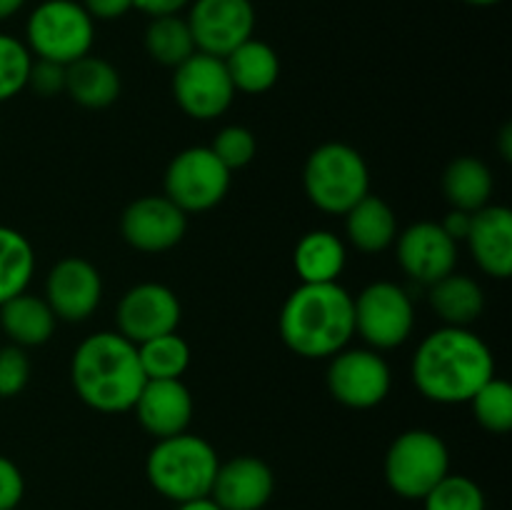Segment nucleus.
Instances as JSON below:
<instances>
[{"instance_id":"nucleus-1","label":"nucleus","mask_w":512,"mask_h":510,"mask_svg":"<svg viewBox=\"0 0 512 510\" xmlns=\"http://www.w3.org/2000/svg\"><path fill=\"white\" fill-rule=\"evenodd\" d=\"M410 373L423 398L440 405H460L470 403L495 378V358L488 343L470 328L443 325L418 345Z\"/></svg>"},{"instance_id":"nucleus-2","label":"nucleus","mask_w":512,"mask_h":510,"mask_svg":"<svg viewBox=\"0 0 512 510\" xmlns=\"http://www.w3.org/2000/svg\"><path fill=\"white\" fill-rule=\"evenodd\" d=\"M278 328L300 358H333L355 335L353 295L340 283H300L285 298Z\"/></svg>"},{"instance_id":"nucleus-3","label":"nucleus","mask_w":512,"mask_h":510,"mask_svg":"<svg viewBox=\"0 0 512 510\" xmlns=\"http://www.w3.org/2000/svg\"><path fill=\"white\" fill-rule=\"evenodd\" d=\"M145 380L138 345L113 330H100L85 338L70 360L75 393L98 413L133 410Z\"/></svg>"},{"instance_id":"nucleus-4","label":"nucleus","mask_w":512,"mask_h":510,"mask_svg":"<svg viewBox=\"0 0 512 510\" xmlns=\"http://www.w3.org/2000/svg\"><path fill=\"white\" fill-rule=\"evenodd\" d=\"M220 458L213 445L193 433L155 440L145 460V475L155 493L175 505L210 495Z\"/></svg>"},{"instance_id":"nucleus-5","label":"nucleus","mask_w":512,"mask_h":510,"mask_svg":"<svg viewBox=\"0 0 512 510\" xmlns=\"http://www.w3.org/2000/svg\"><path fill=\"white\" fill-rule=\"evenodd\" d=\"M303 188L318 210L345 215L370 193L368 163L353 145L325 143L305 160Z\"/></svg>"},{"instance_id":"nucleus-6","label":"nucleus","mask_w":512,"mask_h":510,"mask_svg":"<svg viewBox=\"0 0 512 510\" xmlns=\"http://www.w3.org/2000/svg\"><path fill=\"white\" fill-rule=\"evenodd\" d=\"M93 43L95 20L78 0H43L25 25V45L38 60L70 65L90 55Z\"/></svg>"},{"instance_id":"nucleus-7","label":"nucleus","mask_w":512,"mask_h":510,"mask_svg":"<svg viewBox=\"0 0 512 510\" xmlns=\"http://www.w3.org/2000/svg\"><path fill=\"white\" fill-rule=\"evenodd\" d=\"M383 473L395 495L405 500H423L450 473L448 445L433 430H405L390 443Z\"/></svg>"},{"instance_id":"nucleus-8","label":"nucleus","mask_w":512,"mask_h":510,"mask_svg":"<svg viewBox=\"0 0 512 510\" xmlns=\"http://www.w3.org/2000/svg\"><path fill=\"white\" fill-rule=\"evenodd\" d=\"M230 170L203 145L185 148L165 168L163 195L185 215L205 213L223 203L230 190Z\"/></svg>"},{"instance_id":"nucleus-9","label":"nucleus","mask_w":512,"mask_h":510,"mask_svg":"<svg viewBox=\"0 0 512 510\" xmlns=\"http://www.w3.org/2000/svg\"><path fill=\"white\" fill-rule=\"evenodd\" d=\"M355 335L373 350L400 348L415 328V308L408 290L380 280L353 298Z\"/></svg>"},{"instance_id":"nucleus-10","label":"nucleus","mask_w":512,"mask_h":510,"mask_svg":"<svg viewBox=\"0 0 512 510\" xmlns=\"http://www.w3.org/2000/svg\"><path fill=\"white\" fill-rule=\"evenodd\" d=\"M173 70V98L188 118L215 120L233 105L235 88L223 58L195 50Z\"/></svg>"},{"instance_id":"nucleus-11","label":"nucleus","mask_w":512,"mask_h":510,"mask_svg":"<svg viewBox=\"0 0 512 510\" xmlns=\"http://www.w3.org/2000/svg\"><path fill=\"white\" fill-rule=\"evenodd\" d=\"M328 390L340 405L368 410L383 403L393 385V373L373 348H343L328 365Z\"/></svg>"},{"instance_id":"nucleus-12","label":"nucleus","mask_w":512,"mask_h":510,"mask_svg":"<svg viewBox=\"0 0 512 510\" xmlns=\"http://www.w3.org/2000/svg\"><path fill=\"white\" fill-rule=\"evenodd\" d=\"M190 33L200 53L225 58L253 38V0H193L188 13Z\"/></svg>"},{"instance_id":"nucleus-13","label":"nucleus","mask_w":512,"mask_h":510,"mask_svg":"<svg viewBox=\"0 0 512 510\" xmlns=\"http://www.w3.org/2000/svg\"><path fill=\"white\" fill-rule=\"evenodd\" d=\"M180 300L168 285L140 283L125 290L118 303V333L130 343L140 345L158 335L175 333L180 325Z\"/></svg>"},{"instance_id":"nucleus-14","label":"nucleus","mask_w":512,"mask_h":510,"mask_svg":"<svg viewBox=\"0 0 512 510\" xmlns=\"http://www.w3.org/2000/svg\"><path fill=\"white\" fill-rule=\"evenodd\" d=\"M188 215L165 195H143L123 210L120 233L140 253H165L185 238Z\"/></svg>"},{"instance_id":"nucleus-15","label":"nucleus","mask_w":512,"mask_h":510,"mask_svg":"<svg viewBox=\"0 0 512 510\" xmlns=\"http://www.w3.org/2000/svg\"><path fill=\"white\" fill-rule=\"evenodd\" d=\"M43 298L58 320L83 323L103 300V278L90 260L70 255L53 265L45 278Z\"/></svg>"},{"instance_id":"nucleus-16","label":"nucleus","mask_w":512,"mask_h":510,"mask_svg":"<svg viewBox=\"0 0 512 510\" xmlns=\"http://www.w3.org/2000/svg\"><path fill=\"white\" fill-rule=\"evenodd\" d=\"M398 263L415 283L433 285L450 275L458 263V243L440 228V223H415L395 238Z\"/></svg>"},{"instance_id":"nucleus-17","label":"nucleus","mask_w":512,"mask_h":510,"mask_svg":"<svg viewBox=\"0 0 512 510\" xmlns=\"http://www.w3.org/2000/svg\"><path fill=\"white\" fill-rule=\"evenodd\" d=\"M140 428L155 440L188 433L195 403L183 380H145L133 405Z\"/></svg>"},{"instance_id":"nucleus-18","label":"nucleus","mask_w":512,"mask_h":510,"mask_svg":"<svg viewBox=\"0 0 512 510\" xmlns=\"http://www.w3.org/2000/svg\"><path fill=\"white\" fill-rule=\"evenodd\" d=\"M273 493V468L255 455H238L220 463L210 498L223 510H263Z\"/></svg>"},{"instance_id":"nucleus-19","label":"nucleus","mask_w":512,"mask_h":510,"mask_svg":"<svg viewBox=\"0 0 512 510\" xmlns=\"http://www.w3.org/2000/svg\"><path fill=\"white\" fill-rule=\"evenodd\" d=\"M470 253L485 275L508 280L512 275V213L505 205H485L473 213L468 230Z\"/></svg>"},{"instance_id":"nucleus-20","label":"nucleus","mask_w":512,"mask_h":510,"mask_svg":"<svg viewBox=\"0 0 512 510\" xmlns=\"http://www.w3.org/2000/svg\"><path fill=\"white\" fill-rule=\"evenodd\" d=\"M58 318L45 298L30 295L28 290L0 305V328L18 348H38L55 333Z\"/></svg>"},{"instance_id":"nucleus-21","label":"nucleus","mask_w":512,"mask_h":510,"mask_svg":"<svg viewBox=\"0 0 512 510\" xmlns=\"http://www.w3.org/2000/svg\"><path fill=\"white\" fill-rule=\"evenodd\" d=\"M65 93L83 108H108L120 98L118 68L95 55H83L75 63L65 65Z\"/></svg>"},{"instance_id":"nucleus-22","label":"nucleus","mask_w":512,"mask_h":510,"mask_svg":"<svg viewBox=\"0 0 512 510\" xmlns=\"http://www.w3.org/2000/svg\"><path fill=\"white\" fill-rule=\"evenodd\" d=\"M345 235L360 253H383L398 238V220L383 198L368 193L345 213Z\"/></svg>"},{"instance_id":"nucleus-23","label":"nucleus","mask_w":512,"mask_h":510,"mask_svg":"<svg viewBox=\"0 0 512 510\" xmlns=\"http://www.w3.org/2000/svg\"><path fill=\"white\" fill-rule=\"evenodd\" d=\"M223 60L230 80H233L235 93L238 90L248 95L268 93L280 78V58L273 45H268L265 40H245Z\"/></svg>"},{"instance_id":"nucleus-24","label":"nucleus","mask_w":512,"mask_h":510,"mask_svg":"<svg viewBox=\"0 0 512 510\" xmlns=\"http://www.w3.org/2000/svg\"><path fill=\"white\" fill-rule=\"evenodd\" d=\"M345 245L330 230H310L293 250V268L300 283H338L345 268Z\"/></svg>"},{"instance_id":"nucleus-25","label":"nucleus","mask_w":512,"mask_h":510,"mask_svg":"<svg viewBox=\"0 0 512 510\" xmlns=\"http://www.w3.org/2000/svg\"><path fill=\"white\" fill-rule=\"evenodd\" d=\"M430 288V308L438 313V318L445 325L453 328H468L470 323L480 318L485 308L483 288L473 278L460 273H450L440 278L438 283L428 285Z\"/></svg>"},{"instance_id":"nucleus-26","label":"nucleus","mask_w":512,"mask_h":510,"mask_svg":"<svg viewBox=\"0 0 512 510\" xmlns=\"http://www.w3.org/2000/svg\"><path fill=\"white\" fill-rule=\"evenodd\" d=\"M493 173L483 160L473 155L455 158L443 173V193L450 208L465 210V213H478L485 205H490L493 195Z\"/></svg>"},{"instance_id":"nucleus-27","label":"nucleus","mask_w":512,"mask_h":510,"mask_svg":"<svg viewBox=\"0 0 512 510\" xmlns=\"http://www.w3.org/2000/svg\"><path fill=\"white\" fill-rule=\"evenodd\" d=\"M35 273V250L20 230L0 225V305L25 293Z\"/></svg>"},{"instance_id":"nucleus-28","label":"nucleus","mask_w":512,"mask_h":510,"mask_svg":"<svg viewBox=\"0 0 512 510\" xmlns=\"http://www.w3.org/2000/svg\"><path fill=\"white\" fill-rule=\"evenodd\" d=\"M145 53L155 60V63L165 65V68H178L180 63L195 53V40L190 33L188 20L180 15H163V18H150L148 28L143 35Z\"/></svg>"},{"instance_id":"nucleus-29","label":"nucleus","mask_w":512,"mask_h":510,"mask_svg":"<svg viewBox=\"0 0 512 510\" xmlns=\"http://www.w3.org/2000/svg\"><path fill=\"white\" fill-rule=\"evenodd\" d=\"M138 358L148 380H180L190 368L193 353H190L188 340L180 338L175 330V333H165L140 343Z\"/></svg>"},{"instance_id":"nucleus-30","label":"nucleus","mask_w":512,"mask_h":510,"mask_svg":"<svg viewBox=\"0 0 512 510\" xmlns=\"http://www.w3.org/2000/svg\"><path fill=\"white\" fill-rule=\"evenodd\" d=\"M473 415L488 433L505 435L512 428V385L508 380L490 378L478 393L470 398Z\"/></svg>"},{"instance_id":"nucleus-31","label":"nucleus","mask_w":512,"mask_h":510,"mask_svg":"<svg viewBox=\"0 0 512 510\" xmlns=\"http://www.w3.org/2000/svg\"><path fill=\"white\" fill-rule=\"evenodd\" d=\"M420 503L423 510H485V495L475 480L448 473Z\"/></svg>"},{"instance_id":"nucleus-32","label":"nucleus","mask_w":512,"mask_h":510,"mask_svg":"<svg viewBox=\"0 0 512 510\" xmlns=\"http://www.w3.org/2000/svg\"><path fill=\"white\" fill-rule=\"evenodd\" d=\"M30 65H33V55L28 45L13 35L0 33V103L28 88Z\"/></svg>"},{"instance_id":"nucleus-33","label":"nucleus","mask_w":512,"mask_h":510,"mask_svg":"<svg viewBox=\"0 0 512 510\" xmlns=\"http://www.w3.org/2000/svg\"><path fill=\"white\" fill-rule=\"evenodd\" d=\"M210 150L233 173V170H240L253 163L258 143H255L253 130H248L245 125H228V128H223L215 135Z\"/></svg>"},{"instance_id":"nucleus-34","label":"nucleus","mask_w":512,"mask_h":510,"mask_svg":"<svg viewBox=\"0 0 512 510\" xmlns=\"http://www.w3.org/2000/svg\"><path fill=\"white\" fill-rule=\"evenodd\" d=\"M30 380V360L23 348H0V398H15Z\"/></svg>"},{"instance_id":"nucleus-35","label":"nucleus","mask_w":512,"mask_h":510,"mask_svg":"<svg viewBox=\"0 0 512 510\" xmlns=\"http://www.w3.org/2000/svg\"><path fill=\"white\" fill-rule=\"evenodd\" d=\"M28 88H33L40 98H53V95L65 93V65L35 58L30 65Z\"/></svg>"},{"instance_id":"nucleus-36","label":"nucleus","mask_w":512,"mask_h":510,"mask_svg":"<svg viewBox=\"0 0 512 510\" xmlns=\"http://www.w3.org/2000/svg\"><path fill=\"white\" fill-rule=\"evenodd\" d=\"M25 495V480L18 465L0 455V510H15Z\"/></svg>"},{"instance_id":"nucleus-37","label":"nucleus","mask_w":512,"mask_h":510,"mask_svg":"<svg viewBox=\"0 0 512 510\" xmlns=\"http://www.w3.org/2000/svg\"><path fill=\"white\" fill-rule=\"evenodd\" d=\"M93 20H118L135 8V0H80Z\"/></svg>"},{"instance_id":"nucleus-38","label":"nucleus","mask_w":512,"mask_h":510,"mask_svg":"<svg viewBox=\"0 0 512 510\" xmlns=\"http://www.w3.org/2000/svg\"><path fill=\"white\" fill-rule=\"evenodd\" d=\"M193 0H135V10L148 18H163V15H180Z\"/></svg>"},{"instance_id":"nucleus-39","label":"nucleus","mask_w":512,"mask_h":510,"mask_svg":"<svg viewBox=\"0 0 512 510\" xmlns=\"http://www.w3.org/2000/svg\"><path fill=\"white\" fill-rule=\"evenodd\" d=\"M470 223H473V213H465V210H455L450 208V213L445 215V220L440 223V228L450 235V238L458 243V240L468 238Z\"/></svg>"},{"instance_id":"nucleus-40","label":"nucleus","mask_w":512,"mask_h":510,"mask_svg":"<svg viewBox=\"0 0 512 510\" xmlns=\"http://www.w3.org/2000/svg\"><path fill=\"white\" fill-rule=\"evenodd\" d=\"M498 148H500V155H503L505 163H510L512 160V125H503V130H500L498 135Z\"/></svg>"},{"instance_id":"nucleus-41","label":"nucleus","mask_w":512,"mask_h":510,"mask_svg":"<svg viewBox=\"0 0 512 510\" xmlns=\"http://www.w3.org/2000/svg\"><path fill=\"white\" fill-rule=\"evenodd\" d=\"M178 510H223V508H220L210 495H205V498H195V500H188V503H180Z\"/></svg>"},{"instance_id":"nucleus-42","label":"nucleus","mask_w":512,"mask_h":510,"mask_svg":"<svg viewBox=\"0 0 512 510\" xmlns=\"http://www.w3.org/2000/svg\"><path fill=\"white\" fill-rule=\"evenodd\" d=\"M25 0H0V23L8 18H13V15H18L20 10H23Z\"/></svg>"},{"instance_id":"nucleus-43","label":"nucleus","mask_w":512,"mask_h":510,"mask_svg":"<svg viewBox=\"0 0 512 510\" xmlns=\"http://www.w3.org/2000/svg\"><path fill=\"white\" fill-rule=\"evenodd\" d=\"M463 3L475 5V8H490V5H498L500 0H463Z\"/></svg>"},{"instance_id":"nucleus-44","label":"nucleus","mask_w":512,"mask_h":510,"mask_svg":"<svg viewBox=\"0 0 512 510\" xmlns=\"http://www.w3.org/2000/svg\"><path fill=\"white\" fill-rule=\"evenodd\" d=\"M15 510H20V508H15Z\"/></svg>"}]
</instances>
